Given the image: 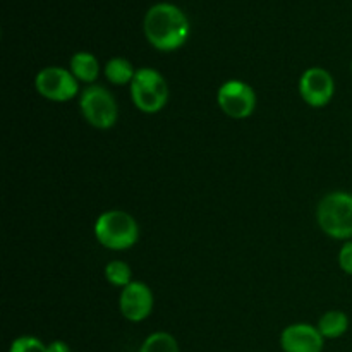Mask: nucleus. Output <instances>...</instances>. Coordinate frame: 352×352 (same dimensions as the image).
<instances>
[{
	"label": "nucleus",
	"instance_id": "11",
	"mask_svg": "<svg viewBox=\"0 0 352 352\" xmlns=\"http://www.w3.org/2000/svg\"><path fill=\"white\" fill-rule=\"evenodd\" d=\"M98 60L89 52H78L71 58V72L78 81L93 82L98 78Z\"/></svg>",
	"mask_w": 352,
	"mask_h": 352
},
{
	"label": "nucleus",
	"instance_id": "16",
	"mask_svg": "<svg viewBox=\"0 0 352 352\" xmlns=\"http://www.w3.org/2000/svg\"><path fill=\"white\" fill-rule=\"evenodd\" d=\"M9 352H48V346H45L36 337L24 336L14 340Z\"/></svg>",
	"mask_w": 352,
	"mask_h": 352
},
{
	"label": "nucleus",
	"instance_id": "1",
	"mask_svg": "<svg viewBox=\"0 0 352 352\" xmlns=\"http://www.w3.org/2000/svg\"><path fill=\"white\" fill-rule=\"evenodd\" d=\"M144 34L157 50H177L189 36V21L174 3H157L144 16Z\"/></svg>",
	"mask_w": 352,
	"mask_h": 352
},
{
	"label": "nucleus",
	"instance_id": "7",
	"mask_svg": "<svg viewBox=\"0 0 352 352\" xmlns=\"http://www.w3.org/2000/svg\"><path fill=\"white\" fill-rule=\"evenodd\" d=\"M217 102L223 113L232 119H246L254 112L256 107V95L250 85L237 79L223 82L217 93Z\"/></svg>",
	"mask_w": 352,
	"mask_h": 352
},
{
	"label": "nucleus",
	"instance_id": "2",
	"mask_svg": "<svg viewBox=\"0 0 352 352\" xmlns=\"http://www.w3.org/2000/svg\"><path fill=\"white\" fill-rule=\"evenodd\" d=\"M95 236L107 250L124 251L138 243L140 227L129 213L122 210H110L96 219Z\"/></svg>",
	"mask_w": 352,
	"mask_h": 352
},
{
	"label": "nucleus",
	"instance_id": "3",
	"mask_svg": "<svg viewBox=\"0 0 352 352\" xmlns=\"http://www.w3.org/2000/svg\"><path fill=\"white\" fill-rule=\"evenodd\" d=\"M320 227L327 236L333 239H351L352 237V195L346 191H336L327 195L320 201L316 212Z\"/></svg>",
	"mask_w": 352,
	"mask_h": 352
},
{
	"label": "nucleus",
	"instance_id": "10",
	"mask_svg": "<svg viewBox=\"0 0 352 352\" xmlns=\"http://www.w3.org/2000/svg\"><path fill=\"white\" fill-rule=\"evenodd\" d=\"M280 344L285 352H322L323 336L313 325L296 323L282 332Z\"/></svg>",
	"mask_w": 352,
	"mask_h": 352
},
{
	"label": "nucleus",
	"instance_id": "9",
	"mask_svg": "<svg viewBox=\"0 0 352 352\" xmlns=\"http://www.w3.org/2000/svg\"><path fill=\"white\" fill-rule=\"evenodd\" d=\"M119 308L129 322H143L153 309V292L143 282H131L120 292Z\"/></svg>",
	"mask_w": 352,
	"mask_h": 352
},
{
	"label": "nucleus",
	"instance_id": "18",
	"mask_svg": "<svg viewBox=\"0 0 352 352\" xmlns=\"http://www.w3.org/2000/svg\"><path fill=\"white\" fill-rule=\"evenodd\" d=\"M48 352H71V351H69L67 344L60 342V340H55V342H52L50 346H48Z\"/></svg>",
	"mask_w": 352,
	"mask_h": 352
},
{
	"label": "nucleus",
	"instance_id": "13",
	"mask_svg": "<svg viewBox=\"0 0 352 352\" xmlns=\"http://www.w3.org/2000/svg\"><path fill=\"white\" fill-rule=\"evenodd\" d=\"M105 76L113 85H127V82H133L136 71H134L133 64L129 60L122 57H116L107 62Z\"/></svg>",
	"mask_w": 352,
	"mask_h": 352
},
{
	"label": "nucleus",
	"instance_id": "14",
	"mask_svg": "<svg viewBox=\"0 0 352 352\" xmlns=\"http://www.w3.org/2000/svg\"><path fill=\"white\" fill-rule=\"evenodd\" d=\"M140 352H179V346L170 333L157 332L144 340Z\"/></svg>",
	"mask_w": 352,
	"mask_h": 352
},
{
	"label": "nucleus",
	"instance_id": "5",
	"mask_svg": "<svg viewBox=\"0 0 352 352\" xmlns=\"http://www.w3.org/2000/svg\"><path fill=\"white\" fill-rule=\"evenodd\" d=\"M79 107L85 119L96 129H109L117 122V103L103 86H89L81 93Z\"/></svg>",
	"mask_w": 352,
	"mask_h": 352
},
{
	"label": "nucleus",
	"instance_id": "4",
	"mask_svg": "<svg viewBox=\"0 0 352 352\" xmlns=\"http://www.w3.org/2000/svg\"><path fill=\"white\" fill-rule=\"evenodd\" d=\"M131 96L141 112L157 113L168 100V86L164 76L150 67L138 69L131 82Z\"/></svg>",
	"mask_w": 352,
	"mask_h": 352
},
{
	"label": "nucleus",
	"instance_id": "6",
	"mask_svg": "<svg viewBox=\"0 0 352 352\" xmlns=\"http://www.w3.org/2000/svg\"><path fill=\"white\" fill-rule=\"evenodd\" d=\"M36 91L52 102H67L79 91L78 79L64 67H45L34 78Z\"/></svg>",
	"mask_w": 352,
	"mask_h": 352
},
{
	"label": "nucleus",
	"instance_id": "12",
	"mask_svg": "<svg viewBox=\"0 0 352 352\" xmlns=\"http://www.w3.org/2000/svg\"><path fill=\"white\" fill-rule=\"evenodd\" d=\"M349 329V318L342 311H329L320 318L318 330L323 339H337Z\"/></svg>",
	"mask_w": 352,
	"mask_h": 352
},
{
	"label": "nucleus",
	"instance_id": "8",
	"mask_svg": "<svg viewBox=\"0 0 352 352\" xmlns=\"http://www.w3.org/2000/svg\"><path fill=\"white\" fill-rule=\"evenodd\" d=\"M336 82L332 74L322 67H311L299 79V93L309 107H325L332 100Z\"/></svg>",
	"mask_w": 352,
	"mask_h": 352
},
{
	"label": "nucleus",
	"instance_id": "15",
	"mask_svg": "<svg viewBox=\"0 0 352 352\" xmlns=\"http://www.w3.org/2000/svg\"><path fill=\"white\" fill-rule=\"evenodd\" d=\"M105 277L110 284L126 287L131 284V268L124 261H110L105 267Z\"/></svg>",
	"mask_w": 352,
	"mask_h": 352
},
{
	"label": "nucleus",
	"instance_id": "17",
	"mask_svg": "<svg viewBox=\"0 0 352 352\" xmlns=\"http://www.w3.org/2000/svg\"><path fill=\"white\" fill-rule=\"evenodd\" d=\"M339 265L347 275H352V241L346 243L339 253Z\"/></svg>",
	"mask_w": 352,
	"mask_h": 352
},
{
	"label": "nucleus",
	"instance_id": "19",
	"mask_svg": "<svg viewBox=\"0 0 352 352\" xmlns=\"http://www.w3.org/2000/svg\"><path fill=\"white\" fill-rule=\"evenodd\" d=\"M351 67H352V65H351Z\"/></svg>",
	"mask_w": 352,
	"mask_h": 352
}]
</instances>
